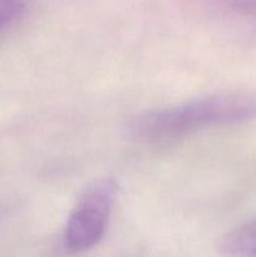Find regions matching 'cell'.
I'll return each instance as SVG.
<instances>
[{"label":"cell","instance_id":"obj_1","mask_svg":"<svg viewBox=\"0 0 256 257\" xmlns=\"http://www.w3.org/2000/svg\"><path fill=\"white\" fill-rule=\"evenodd\" d=\"M256 118V89L227 90L175 107L143 113L131 123L132 135L147 143H168L203 128Z\"/></svg>","mask_w":256,"mask_h":257},{"label":"cell","instance_id":"obj_2","mask_svg":"<svg viewBox=\"0 0 256 257\" xmlns=\"http://www.w3.org/2000/svg\"><path fill=\"white\" fill-rule=\"evenodd\" d=\"M117 195V185L110 178L89 186L70 212L64 228V247L70 253H82L100 242L105 235Z\"/></svg>","mask_w":256,"mask_h":257},{"label":"cell","instance_id":"obj_3","mask_svg":"<svg viewBox=\"0 0 256 257\" xmlns=\"http://www.w3.org/2000/svg\"><path fill=\"white\" fill-rule=\"evenodd\" d=\"M220 251L227 257H256V218L226 233L220 241Z\"/></svg>","mask_w":256,"mask_h":257},{"label":"cell","instance_id":"obj_4","mask_svg":"<svg viewBox=\"0 0 256 257\" xmlns=\"http://www.w3.org/2000/svg\"><path fill=\"white\" fill-rule=\"evenodd\" d=\"M20 12L19 0H0V28L9 24Z\"/></svg>","mask_w":256,"mask_h":257}]
</instances>
